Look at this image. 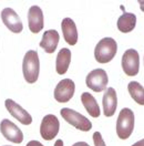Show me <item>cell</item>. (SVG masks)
I'll return each mask as SVG.
<instances>
[{"label":"cell","mask_w":144,"mask_h":146,"mask_svg":"<svg viewBox=\"0 0 144 146\" xmlns=\"http://www.w3.org/2000/svg\"><path fill=\"white\" fill-rule=\"evenodd\" d=\"M54 146H63L62 139H57L55 143H54Z\"/></svg>","instance_id":"24"},{"label":"cell","mask_w":144,"mask_h":146,"mask_svg":"<svg viewBox=\"0 0 144 146\" xmlns=\"http://www.w3.org/2000/svg\"><path fill=\"white\" fill-rule=\"evenodd\" d=\"M1 19L5 26L13 33H20L23 30V25L18 13L12 8H5L1 11Z\"/></svg>","instance_id":"10"},{"label":"cell","mask_w":144,"mask_h":146,"mask_svg":"<svg viewBox=\"0 0 144 146\" xmlns=\"http://www.w3.org/2000/svg\"><path fill=\"white\" fill-rule=\"evenodd\" d=\"M63 38L70 46H75L78 42V29L71 18H64L61 23Z\"/></svg>","instance_id":"14"},{"label":"cell","mask_w":144,"mask_h":146,"mask_svg":"<svg viewBox=\"0 0 144 146\" xmlns=\"http://www.w3.org/2000/svg\"><path fill=\"white\" fill-rule=\"evenodd\" d=\"M132 146H144V138L141 139V141H139V142H136V143H134Z\"/></svg>","instance_id":"23"},{"label":"cell","mask_w":144,"mask_h":146,"mask_svg":"<svg viewBox=\"0 0 144 146\" xmlns=\"http://www.w3.org/2000/svg\"><path fill=\"white\" fill-rule=\"evenodd\" d=\"M117 44L113 38H103L94 49V58L99 63H109L117 55Z\"/></svg>","instance_id":"2"},{"label":"cell","mask_w":144,"mask_h":146,"mask_svg":"<svg viewBox=\"0 0 144 146\" xmlns=\"http://www.w3.org/2000/svg\"><path fill=\"white\" fill-rule=\"evenodd\" d=\"M87 86L94 92H102L107 90L109 78L107 72L103 69H95L91 71L85 78Z\"/></svg>","instance_id":"5"},{"label":"cell","mask_w":144,"mask_h":146,"mask_svg":"<svg viewBox=\"0 0 144 146\" xmlns=\"http://www.w3.org/2000/svg\"><path fill=\"white\" fill-rule=\"evenodd\" d=\"M5 106L10 114L16 119H18L21 124L30 125L32 123V116L17 102H15L11 99H7L5 101Z\"/></svg>","instance_id":"11"},{"label":"cell","mask_w":144,"mask_h":146,"mask_svg":"<svg viewBox=\"0 0 144 146\" xmlns=\"http://www.w3.org/2000/svg\"><path fill=\"white\" fill-rule=\"evenodd\" d=\"M0 131L1 134L6 139H8L10 142L15 143V144H20L23 141V133L20 128L10 119H5L1 121L0 123Z\"/></svg>","instance_id":"9"},{"label":"cell","mask_w":144,"mask_h":146,"mask_svg":"<svg viewBox=\"0 0 144 146\" xmlns=\"http://www.w3.org/2000/svg\"><path fill=\"white\" fill-rule=\"evenodd\" d=\"M127 91L131 98L140 105H144V88L136 81H132L127 85Z\"/></svg>","instance_id":"19"},{"label":"cell","mask_w":144,"mask_h":146,"mask_svg":"<svg viewBox=\"0 0 144 146\" xmlns=\"http://www.w3.org/2000/svg\"><path fill=\"white\" fill-rule=\"evenodd\" d=\"M60 40V36L58 33L57 30H47L45 31L41 42H40V46L45 50L47 53H53L57 50V46Z\"/></svg>","instance_id":"15"},{"label":"cell","mask_w":144,"mask_h":146,"mask_svg":"<svg viewBox=\"0 0 144 146\" xmlns=\"http://www.w3.org/2000/svg\"><path fill=\"white\" fill-rule=\"evenodd\" d=\"M135 26H136V16L134 13L124 11V13L117 19V29L123 33H129L133 31Z\"/></svg>","instance_id":"18"},{"label":"cell","mask_w":144,"mask_h":146,"mask_svg":"<svg viewBox=\"0 0 144 146\" xmlns=\"http://www.w3.org/2000/svg\"><path fill=\"white\" fill-rule=\"evenodd\" d=\"M60 114H61L63 119H65V122H68L69 124H71L72 126H74L79 131L89 132L92 128L91 121H89L84 115H82L74 110H71L69 108H63L60 111Z\"/></svg>","instance_id":"4"},{"label":"cell","mask_w":144,"mask_h":146,"mask_svg":"<svg viewBox=\"0 0 144 146\" xmlns=\"http://www.w3.org/2000/svg\"><path fill=\"white\" fill-rule=\"evenodd\" d=\"M103 113L107 117H111L114 115L117 106V92L113 88H108L103 95Z\"/></svg>","instance_id":"13"},{"label":"cell","mask_w":144,"mask_h":146,"mask_svg":"<svg viewBox=\"0 0 144 146\" xmlns=\"http://www.w3.org/2000/svg\"><path fill=\"white\" fill-rule=\"evenodd\" d=\"M122 69L127 76H135L140 71V55L134 49H129L122 55Z\"/></svg>","instance_id":"7"},{"label":"cell","mask_w":144,"mask_h":146,"mask_svg":"<svg viewBox=\"0 0 144 146\" xmlns=\"http://www.w3.org/2000/svg\"><path fill=\"white\" fill-rule=\"evenodd\" d=\"M93 142H94V146H107L100 132H95L93 134Z\"/></svg>","instance_id":"20"},{"label":"cell","mask_w":144,"mask_h":146,"mask_svg":"<svg viewBox=\"0 0 144 146\" xmlns=\"http://www.w3.org/2000/svg\"><path fill=\"white\" fill-rule=\"evenodd\" d=\"M70 63H71V51L68 48H62L57 55V61H55L57 73L60 75L65 74L70 66Z\"/></svg>","instance_id":"16"},{"label":"cell","mask_w":144,"mask_h":146,"mask_svg":"<svg viewBox=\"0 0 144 146\" xmlns=\"http://www.w3.org/2000/svg\"><path fill=\"white\" fill-rule=\"evenodd\" d=\"M72 146H90L88 143H85V142H77V143H74Z\"/></svg>","instance_id":"22"},{"label":"cell","mask_w":144,"mask_h":146,"mask_svg":"<svg viewBox=\"0 0 144 146\" xmlns=\"http://www.w3.org/2000/svg\"><path fill=\"white\" fill-rule=\"evenodd\" d=\"M6 146H9V145H6Z\"/></svg>","instance_id":"26"},{"label":"cell","mask_w":144,"mask_h":146,"mask_svg":"<svg viewBox=\"0 0 144 146\" xmlns=\"http://www.w3.org/2000/svg\"><path fill=\"white\" fill-rule=\"evenodd\" d=\"M134 129V113L129 108L121 110L117 121V134L121 139H127Z\"/></svg>","instance_id":"3"},{"label":"cell","mask_w":144,"mask_h":146,"mask_svg":"<svg viewBox=\"0 0 144 146\" xmlns=\"http://www.w3.org/2000/svg\"><path fill=\"white\" fill-rule=\"evenodd\" d=\"M139 3H140V8H141V10L144 12V0H140Z\"/></svg>","instance_id":"25"},{"label":"cell","mask_w":144,"mask_h":146,"mask_svg":"<svg viewBox=\"0 0 144 146\" xmlns=\"http://www.w3.org/2000/svg\"><path fill=\"white\" fill-rule=\"evenodd\" d=\"M28 23L29 30L32 33H39L45 26L43 12L39 6H32L28 11Z\"/></svg>","instance_id":"12"},{"label":"cell","mask_w":144,"mask_h":146,"mask_svg":"<svg viewBox=\"0 0 144 146\" xmlns=\"http://www.w3.org/2000/svg\"><path fill=\"white\" fill-rule=\"evenodd\" d=\"M81 102L84 109L87 110V112L92 117H99L101 114L99 104L92 94H90L89 92H83L81 95Z\"/></svg>","instance_id":"17"},{"label":"cell","mask_w":144,"mask_h":146,"mask_svg":"<svg viewBox=\"0 0 144 146\" xmlns=\"http://www.w3.org/2000/svg\"><path fill=\"white\" fill-rule=\"evenodd\" d=\"M23 78L28 83L33 84L37 82L40 72V61L38 52L35 50H29L23 56L22 61Z\"/></svg>","instance_id":"1"},{"label":"cell","mask_w":144,"mask_h":146,"mask_svg":"<svg viewBox=\"0 0 144 146\" xmlns=\"http://www.w3.org/2000/svg\"><path fill=\"white\" fill-rule=\"evenodd\" d=\"M26 146H43L39 141H30Z\"/></svg>","instance_id":"21"},{"label":"cell","mask_w":144,"mask_h":146,"mask_svg":"<svg viewBox=\"0 0 144 146\" xmlns=\"http://www.w3.org/2000/svg\"><path fill=\"white\" fill-rule=\"evenodd\" d=\"M60 129V122L53 114H48L41 121L40 135L45 141H51L58 135Z\"/></svg>","instance_id":"6"},{"label":"cell","mask_w":144,"mask_h":146,"mask_svg":"<svg viewBox=\"0 0 144 146\" xmlns=\"http://www.w3.org/2000/svg\"><path fill=\"white\" fill-rule=\"evenodd\" d=\"M75 92V84L71 79H63L54 89V99L59 103H67L71 100Z\"/></svg>","instance_id":"8"}]
</instances>
